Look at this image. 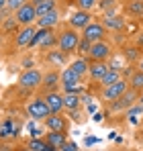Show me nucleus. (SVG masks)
I'll list each match as a JSON object with an SVG mask.
<instances>
[{"instance_id": "f257e3e1", "label": "nucleus", "mask_w": 143, "mask_h": 151, "mask_svg": "<svg viewBox=\"0 0 143 151\" xmlns=\"http://www.w3.org/2000/svg\"><path fill=\"white\" fill-rule=\"evenodd\" d=\"M80 37H82V35H80L78 31L70 29V27L61 29V31L57 33V51H59V53H64L66 57H68V55H74V53L78 51Z\"/></svg>"}, {"instance_id": "0eeeda50", "label": "nucleus", "mask_w": 143, "mask_h": 151, "mask_svg": "<svg viewBox=\"0 0 143 151\" xmlns=\"http://www.w3.org/2000/svg\"><path fill=\"white\" fill-rule=\"evenodd\" d=\"M35 33H37V25L21 27V29L17 31L14 39H12V45H14L17 49H27V47H31V41H33Z\"/></svg>"}, {"instance_id": "e433bc0d", "label": "nucleus", "mask_w": 143, "mask_h": 151, "mask_svg": "<svg viewBox=\"0 0 143 151\" xmlns=\"http://www.w3.org/2000/svg\"><path fill=\"white\" fill-rule=\"evenodd\" d=\"M135 2H143V0H135Z\"/></svg>"}, {"instance_id": "bb28decb", "label": "nucleus", "mask_w": 143, "mask_h": 151, "mask_svg": "<svg viewBox=\"0 0 143 151\" xmlns=\"http://www.w3.org/2000/svg\"><path fill=\"white\" fill-rule=\"evenodd\" d=\"M92 49V43L88 41V39H84V37H80V43H78V57H88V53Z\"/></svg>"}, {"instance_id": "cd10ccee", "label": "nucleus", "mask_w": 143, "mask_h": 151, "mask_svg": "<svg viewBox=\"0 0 143 151\" xmlns=\"http://www.w3.org/2000/svg\"><path fill=\"white\" fill-rule=\"evenodd\" d=\"M98 6L104 14H115L117 12V0H100Z\"/></svg>"}, {"instance_id": "39448f33", "label": "nucleus", "mask_w": 143, "mask_h": 151, "mask_svg": "<svg viewBox=\"0 0 143 151\" xmlns=\"http://www.w3.org/2000/svg\"><path fill=\"white\" fill-rule=\"evenodd\" d=\"M14 21H17V25H21V27H29V25H35L37 23V8H35V4L31 0L27 4H23L14 12Z\"/></svg>"}, {"instance_id": "423d86ee", "label": "nucleus", "mask_w": 143, "mask_h": 151, "mask_svg": "<svg viewBox=\"0 0 143 151\" xmlns=\"http://www.w3.org/2000/svg\"><path fill=\"white\" fill-rule=\"evenodd\" d=\"M139 92L137 90H133V88H129L123 96H121L117 102H113L110 104V112H121V110H129L131 106H135L137 102H139Z\"/></svg>"}, {"instance_id": "f3484780", "label": "nucleus", "mask_w": 143, "mask_h": 151, "mask_svg": "<svg viewBox=\"0 0 143 151\" xmlns=\"http://www.w3.org/2000/svg\"><path fill=\"white\" fill-rule=\"evenodd\" d=\"M43 123H45V129H47V131H59V133H66V129H68V121H66L61 114H49Z\"/></svg>"}, {"instance_id": "f704fd0d", "label": "nucleus", "mask_w": 143, "mask_h": 151, "mask_svg": "<svg viewBox=\"0 0 143 151\" xmlns=\"http://www.w3.org/2000/svg\"><path fill=\"white\" fill-rule=\"evenodd\" d=\"M0 10H6V0H0Z\"/></svg>"}, {"instance_id": "ddd939ff", "label": "nucleus", "mask_w": 143, "mask_h": 151, "mask_svg": "<svg viewBox=\"0 0 143 151\" xmlns=\"http://www.w3.org/2000/svg\"><path fill=\"white\" fill-rule=\"evenodd\" d=\"M59 21H61V14H59V10L55 8V10H51L47 14L39 17L35 25H37V29H55V27L59 25Z\"/></svg>"}, {"instance_id": "c756f323", "label": "nucleus", "mask_w": 143, "mask_h": 151, "mask_svg": "<svg viewBox=\"0 0 143 151\" xmlns=\"http://www.w3.org/2000/svg\"><path fill=\"white\" fill-rule=\"evenodd\" d=\"M29 0H6V10H10V12H17L23 4H27Z\"/></svg>"}, {"instance_id": "5701e85b", "label": "nucleus", "mask_w": 143, "mask_h": 151, "mask_svg": "<svg viewBox=\"0 0 143 151\" xmlns=\"http://www.w3.org/2000/svg\"><path fill=\"white\" fill-rule=\"evenodd\" d=\"M119 80H123V76H121V70H119V68H110V70L106 72V76L102 78V82H100V86L104 88V86H110V84H117Z\"/></svg>"}, {"instance_id": "20e7f679", "label": "nucleus", "mask_w": 143, "mask_h": 151, "mask_svg": "<svg viewBox=\"0 0 143 151\" xmlns=\"http://www.w3.org/2000/svg\"><path fill=\"white\" fill-rule=\"evenodd\" d=\"M27 114L33 121H45L49 114H51V110H49L47 102L43 100V96H41V98H33V100L27 104Z\"/></svg>"}, {"instance_id": "58836bf2", "label": "nucleus", "mask_w": 143, "mask_h": 151, "mask_svg": "<svg viewBox=\"0 0 143 151\" xmlns=\"http://www.w3.org/2000/svg\"><path fill=\"white\" fill-rule=\"evenodd\" d=\"M141 125H143V123H141Z\"/></svg>"}, {"instance_id": "6e6552de", "label": "nucleus", "mask_w": 143, "mask_h": 151, "mask_svg": "<svg viewBox=\"0 0 143 151\" xmlns=\"http://www.w3.org/2000/svg\"><path fill=\"white\" fill-rule=\"evenodd\" d=\"M110 55H113V45L104 39V41L92 43V49L88 53V59L90 61H108Z\"/></svg>"}, {"instance_id": "6ab92c4d", "label": "nucleus", "mask_w": 143, "mask_h": 151, "mask_svg": "<svg viewBox=\"0 0 143 151\" xmlns=\"http://www.w3.org/2000/svg\"><path fill=\"white\" fill-rule=\"evenodd\" d=\"M59 76H61V90H66V88H70V86H76V84H80L82 82V78H78V76L72 72L70 68H64L61 72H59Z\"/></svg>"}, {"instance_id": "1a4fd4ad", "label": "nucleus", "mask_w": 143, "mask_h": 151, "mask_svg": "<svg viewBox=\"0 0 143 151\" xmlns=\"http://www.w3.org/2000/svg\"><path fill=\"white\" fill-rule=\"evenodd\" d=\"M106 33H108V31L104 29L102 23L92 21L90 25L82 31V37H84V39H88L90 43H98V41H104V39H106Z\"/></svg>"}, {"instance_id": "4c0bfd02", "label": "nucleus", "mask_w": 143, "mask_h": 151, "mask_svg": "<svg viewBox=\"0 0 143 151\" xmlns=\"http://www.w3.org/2000/svg\"><path fill=\"white\" fill-rule=\"evenodd\" d=\"M25 151H31V149H25Z\"/></svg>"}, {"instance_id": "393cba45", "label": "nucleus", "mask_w": 143, "mask_h": 151, "mask_svg": "<svg viewBox=\"0 0 143 151\" xmlns=\"http://www.w3.org/2000/svg\"><path fill=\"white\" fill-rule=\"evenodd\" d=\"M125 10L133 17H141L143 19V2H135V0H127L125 4Z\"/></svg>"}, {"instance_id": "7c9ffc66", "label": "nucleus", "mask_w": 143, "mask_h": 151, "mask_svg": "<svg viewBox=\"0 0 143 151\" xmlns=\"http://www.w3.org/2000/svg\"><path fill=\"white\" fill-rule=\"evenodd\" d=\"M61 151H78V147H76V143H72V141H68L64 147H61Z\"/></svg>"}, {"instance_id": "dca6fc26", "label": "nucleus", "mask_w": 143, "mask_h": 151, "mask_svg": "<svg viewBox=\"0 0 143 151\" xmlns=\"http://www.w3.org/2000/svg\"><path fill=\"white\" fill-rule=\"evenodd\" d=\"M61 86V76L57 70H51L47 74H43V84H41V88H45L47 92H55V88H59Z\"/></svg>"}, {"instance_id": "c85d7f7f", "label": "nucleus", "mask_w": 143, "mask_h": 151, "mask_svg": "<svg viewBox=\"0 0 143 151\" xmlns=\"http://www.w3.org/2000/svg\"><path fill=\"white\" fill-rule=\"evenodd\" d=\"M98 2L100 0H76V6L80 8V10H92V8H96L98 6Z\"/></svg>"}, {"instance_id": "72a5a7b5", "label": "nucleus", "mask_w": 143, "mask_h": 151, "mask_svg": "<svg viewBox=\"0 0 143 151\" xmlns=\"http://www.w3.org/2000/svg\"><path fill=\"white\" fill-rule=\"evenodd\" d=\"M43 151H61V149H57V147H51V145H45V149Z\"/></svg>"}, {"instance_id": "b1692460", "label": "nucleus", "mask_w": 143, "mask_h": 151, "mask_svg": "<svg viewBox=\"0 0 143 151\" xmlns=\"http://www.w3.org/2000/svg\"><path fill=\"white\" fill-rule=\"evenodd\" d=\"M35 8H37V19H39V17L47 14L51 10H55V8H57V2H55V0H41V2L35 4Z\"/></svg>"}, {"instance_id": "4be33fe9", "label": "nucleus", "mask_w": 143, "mask_h": 151, "mask_svg": "<svg viewBox=\"0 0 143 151\" xmlns=\"http://www.w3.org/2000/svg\"><path fill=\"white\" fill-rule=\"evenodd\" d=\"M51 35H53V29H37V33H35L33 41H31V47H41V45L47 41Z\"/></svg>"}, {"instance_id": "aec40b11", "label": "nucleus", "mask_w": 143, "mask_h": 151, "mask_svg": "<svg viewBox=\"0 0 143 151\" xmlns=\"http://www.w3.org/2000/svg\"><path fill=\"white\" fill-rule=\"evenodd\" d=\"M82 106V96L80 94H64V108L68 112H76Z\"/></svg>"}, {"instance_id": "2eb2a0df", "label": "nucleus", "mask_w": 143, "mask_h": 151, "mask_svg": "<svg viewBox=\"0 0 143 151\" xmlns=\"http://www.w3.org/2000/svg\"><path fill=\"white\" fill-rule=\"evenodd\" d=\"M100 23L104 25L106 31H115V33H117V31H123L125 25H127V23H125V19H123L121 14H117V12H115V14H104Z\"/></svg>"}, {"instance_id": "7ed1b4c3", "label": "nucleus", "mask_w": 143, "mask_h": 151, "mask_svg": "<svg viewBox=\"0 0 143 151\" xmlns=\"http://www.w3.org/2000/svg\"><path fill=\"white\" fill-rule=\"evenodd\" d=\"M129 90V82L123 78V80H119L117 84H110V86H104L102 88V92H100V98L104 102H108V104H113V102H117Z\"/></svg>"}, {"instance_id": "473e14b6", "label": "nucleus", "mask_w": 143, "mask_h": 151, "mask_svg": "<svg viewBox=\"0 0 143 151\" xmlns=\"http://www.w3.org/2000/svg\"><path fill=\"white\" fill-rule=\"evenodd\" d=\"M137 70H139V72H143V55L137 59Z\"/></svg>"}, {"instance_id": "f03ea898", "label": "nucleus", "mask_w": 143, "mask_h": 151, "mask_svg": "<svg viewBox=\"0 0 143 151\" xmlns=\"http://www.w3.org/2000/svg\"><path fill=\"white\" fill-rule=\"evenodd\" d=\"M43 84V72L39 68H27L19 76V88L21 90H37Z\"/></svg>"}, {"instance_id": "4468645a", "label": "nucleus", "mask_w": 143, "mask_h": 151, "mask_svg": "<svg viewBox=\"0 0 143 151\" xmlns=\"http://www.w3.org/2000/svg\"><path fill=\"white\" fill-rule=\"evenodd\" d=\"M90 63H92V61H90L88 57H76L74 61L68 63V68H70L78 78H84V76H88V72H90Z\"/></svg>"}, {"instance_id": "c9c22d12", "label": "nucleus", "mask_w": 143, "mask_h": 151, "mask_svg": "<svg viewBox=\"0 0 143 151\" xmlns=\"http://www.w3.org/2000/svg\"><path fill=\"white\" fill-rule=\"evenodd\" d=\"M2 23H4V12L0 10V25H2Z\"/></svg>"}, {"instance_id": "2f4dec72", "label": "nucleus", "mask_w": 143, "mask_h": 151, "mask_svg": "<svg viewBox=\"0 0 143 151\" xmlns=\"http://www.w3.org/2000/svg\"><path fill=\"white\" fill-rule=\"evenodd\" d=\"M137 53H139V51L135 49V47H133V49H127V59H137Z\"/></svg>"}, {"instance_id": "9b49d317", "label": "nucleus", "mask_w": 143, "mask_h": 151, "mask_svg": "<svg viewBox=\"0 0 143 151\" xmlns=\"http://www.w3.org/2000/svg\"><path fill=\"white\" fill-rule=\"evenodd\" d=\"M43 100L47 102L51 114H61V112L66 110V108H64V94H59V92H45Z\"/></svg>"}, {"instance_id": "f8f14e48", "label": "nucleus", "mask_w": 143, "mask_h": 151, "mask_svg": "<svg viewBox=\"0 0 143 151\" xmlns=\"http://www.w3.org/2000/svg\"><path fill=\"white\" fill-rule=\"evenodd\" d=\"M108 70H110V65H108L106 61H92V63H90V72H88L90 82L100 84V82H102V78L106 76V72H108Z\"/></svg>"}, {"instance_id": "a211bd4d", "label": "nucleus", "mask_w": 143, "mask_h": 151, "mask_svg": "<svg viewBox=\"0 0 143 151\" xmlns=\"http://www.w3.org/2000/svg\"><path fill=\"white\" fill-rule=\"evenodd\" d=\"M43 139H45L47 145L57 147V149H61V147L68 143V135H66V133H59V131H47V133L43 135Z\"/></svg>"}, {"instance_id": "a878e982", "label": "nucleus", "mask_w": 143, "mask_h": 151, "mask_svg": "<svg viewBox=\"0 0 143 151\" xmlns=\"http://www.w3.org/2000/svg\"><path fill=\"white\" fill-rule=\"evenodd\" d=\"M45 139L43 137H31L29 139V143H27V149H31V151H43L45 149Z\"/></svg>"}, {"instance_id": "412c9836", "label": "nucleus", "mask_w": 143, "mask_h": 151, "mask_svg": "<svg viewBox=\"0 0 143 151\" xmlns=\"http://www.w3.org/2000/svg\"><path fill=\"white\" fill-rule=\"evenodd\" d=\"M127 82H129V88H133V90H137L139 94L143 92V72L139 70H133L129 78H127Z\"/></svg>"}, {"instance_id": "9d476101", "label": "nucleus", "mask_w": 143, "mask_h": 151, "mask_svg": "<svg viewBox=\"0 0 143 151\" xmlns=\"http://www.w3.org/2000/svg\"><path fill=\"white\" fill-rule=\"evenodd\" d=\"M92 23V12H88V10H76V12H72L70 21H68V27L74 29V31H84L86 27Z\"/></svg>"}]
</instances>
